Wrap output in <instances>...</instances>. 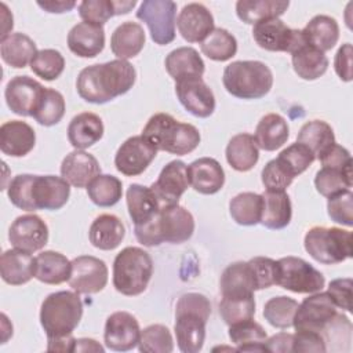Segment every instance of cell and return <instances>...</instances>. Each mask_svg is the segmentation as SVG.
<instances>
[{
  "label": "cell",
  "instance_id": "6da1fadb",
  "mask_svg": "<svg viewBox=\"0 0 353 353\" xmlns=\"http://www.w3.org/2000/svg\"><path fill=\"white\" fill-rule=\"evenodd\" d=\"M137 79L135 68L124 59L85 66L77 76L76 88L81 99L102 105L128 92Z\"/></svg>",
  "mask_w": 353,
  "mask_h": 353
},
{
  "label": "cell",
  "instance_id": "7a4b0ae2",
  "mask_svg": "<svg viewBox=\"0 0 353 353\" xmlns=\"http://www.w3.org/2000/svg\"><path fill=\"white\" fill-rule=\"evenodd\" d=\"M10 201L25 211L62 208L70 196V185L62 176L19 174L7 190Z\"/></svg>",
  "mask_w": 353,
  "mask_h": 353
},
{
  "label": "cell",
  "instance_id": "3957f363",
  "mask_svg": "<svg viewBox=\"0 0 353 353\" xmlns=\"http://www.w3.org/2000/svg\"><path fill=\"white\" fill-rule=\"evenodd\" d=\"M211 314L208 298L199 292H186L175 306V336L181 352L197 353L205 339V325Z\"/></svg>",
  "mask_w": 353,
  "mask_h": 353
},
{
  "label": "cell",
  "instance_id": "277c9868",
  "mask_svg": "<svg viewBox=\"0 0 353 353\" xmlns=\"http://www.w3.org/2000/svg\"><path fill=\"white\" fill-rule=\"evenodd\" d=\"M193 232V215L179 204L163 205L150 221L135 225L134 229L137 240L146 247H154L163 243L181 244L189 240Z\"/></svg>",
  "mask_w": 353,
  "mask_h": 353
},
{
  "label": "cell",
  "instance_id": "5b68a950",
  "mask_svg": "<svg viewBox=\"0 0 353 353\" xmlns=\"http://www.w3.org/2000/svg\"><path fill=\"white\" fill-rule=\"evenodd\" d=\"M142 135L157 149L183 156L200 143L199 130L189 123H181L168 113L153 114L142 130Z\"/></svg>",
  "mask_w": 353,
  "mask_h": 353
},
{
  "label": "cell",
  "instance_id": "8992f818",
  "mask_svg": "<svg viewBox=\"0 0 353 353\" xmlns=\"http://www.w3.org/2000/svg\"><path fill=\"white\" fill-rule=\"evenodd\" d=\"M226 91L240 99H259L273 85V74L261 61H234L229 63L222 76Z\"/></svg>",
  "mask_w": 353,
  "mask_h": 353
},
{
  "label": "cell",
  "instance_id": "52a82bcc",
  "mask_svg": "<svg viewBox=\"0 0 353 353\" xmlns=\"http://www.w3.org/2000/svg\"><path fill=\"white\" fill-rule=\"evenodd\" d=\"M83 316L79 292L58 291L44 298L40 309V324L47 338L72 335Z\"/></svg>",
  "mask_w": 353,
  "mask_h": 353
},
{
  "label": "cell",
  "instance_id": "ba28073f",
  "mask_svg": "<svg viewBox=\"0 0 353 353\" xmlns=\"http://www.w3.org/2000/svg\"><path fill=\"white\" fill-rule=\"evenodd\" d=\"M153 274V261L149 252L139 247H125L113 262V285L117 292L135 296L142 294Z\"/></svg>",
  "mask_w": 353,
  "mask_h": 353
},
{
  "label": "cell",
  "instance_id": "9c48e42d",
  "mask_svg": "<svg viewBox=\"0 0 353 353\" xmlns=\"http://www.w3.org/2000/svg\"><path fill=\"white\" fill-rule=\"evenodd\" d=\"M306 252L317 262L335 265L352 256V233L341 228L313 226L303 240Z\"/></svg>",
  "mask_w": 353,
  "mask_h": 353
},
{
  "label": "cell",
  "instance_id": "30bf717a",
  "mask_svg": "<svg viewBox=\"0 0 353 353\" xmlns=\"http://www.w3.org/2000/svg\"><path fill=\"white\" fill-rule=\"evenodd\" d=\"M324 276L299 256H284L276 261V285L296 294H313L323 290Z\"/></svg>",
  "mask_w": 353,
  "mask_h": 353
},
{
  "label": "cell",
  "instance_id": "8fae6325",
  "mask_svg": "<svg viewBox=\"0 0 353 353\" xmlns=\"http://www.w3.org/2000/svg\"><path fill=\"white\" fill-rule=\"evenodd\" d=\"M137 18L149 28L152 40L165 46L175 39L176 3L171 0H143L137 11Z\"/></svg>",
  "mask_w": 353,
  "mask_h": 353
},
{
  "label": "cell",
  "instance_id": "7c38bea8",
  "mask_svg": "<svg viewBox=\"0 0 353 353\" xmlns=\"http://www.w3.org/2000/svg\"><path fill=\"white\" fill-rule=\"evenodd\" d=\"M338 306L332 301L328 292H313V295L305 298L299 305L294 316L292 325L295 331L309 330L320 332L331 325L338 316Z\"/></svg>",
  "mask_w": 353,
  "mask_h": 353
},
{
  "label": "cell",
  "instance_id": "4fadbf2b",
  "mask_svg": "<svg viewBox=\"0 0 353 353\" xmlns=\"http://www.w3.org/2000/svg\"><path fill=\"white\" fill-rule=\"evenodd\" d=\"M252 37L255 43L268 51L295 52L306 40L301 29H291L279 18H270L261 21L252 28Z\"/></svg>",
  "mask_w": 353,
  "mask_h": 353
},
{
  "label": "cell",
  "instance_id": "5bb4252c",
  "mask_svg": "<svg viewBox=\"0 0 353 353\" xmlns=\"http://www.w3.org/2000/svg\"><path fill=\"white\" fill-rule=\"evenodd\" d=\"M157 149L143 137L134 135L125 139L117 149L114 165L125 176L141 175L154 160Z\"/></svg>",
  "mask_w": 353,
  "mask_h": 353
},
{
  "label": "cell",
  "instance_id": "9a60e30c",
  "mask_svg": "<svg viewBox=\"0 0 353 353\" xmlns=\"http://www.w3.org/2000/svg\"><path fill=\"white\" fill-rule=\"evenodd\" d=\"M69 285L79 294H97L106 287L108 266L92 255H80L72 261Z\"/></svg>",
  "mask_w": 353,
  "mask_h": 353
},
{
  "label": "cell",
  "instance_id": "2e32d148",
  "mask_svg": "<svg viewBox=\"0 0 353 353\" xmlns=\"http://www.w3.org/2000/svg\"><path fill=\"white\" fill-rule=\"evenodd\" d=\"M175 94L181 105L196 117H210L215 110L214 92L201 77L194 76L175 81Z\"/></svg>",
  "mask_w": 353,
  "mask_h": 353
},
{
  "label": "cell",
  "instance_id": "e0dca14e",
  "mask_svg": "<svg viewBox=\"0 0 353 353\" xmlns=\"http://www.w3.org/2000/svg\"><path fill=\"white\" fill-rule=\"evenodd\" d=\"M44 90L46 87L33 77L26 74L15 76L6 85L4 97L7 106L18 116H33Z\"/></svg>",
  "mask_w": 353,
  "mask_h": 353
},
{
  "label": "cell",
  "instance_id": "ac0fdd59",
  "mask_svg": "<svg viewBox=\"0 0 353 353\" xmlns=\"http://www.w3.org/2000/svg\"><path fill=\"white\" fill-rule=\"evenodd\" d=\"M8 240L14 248L36 252L48 243V226L36 214L21 215L11 223Z\"/></svg>",
  "mask_w": 353,
  "mask_h": 353
},
{
  "label": "cell",
  "instance_id": "d6986e66",
  "mask_svg": "<svg viewBox=\"0 0 353 353\" xmlns=\"http://www.w3.org/2000/svg\"><path fill=\"white\" fill-rule=\"evenodd\" d=\"M141 336L138 320L128 312H114L105 323L103 341L108 349L127 352L138 346Z\"/></svg>",
  "mask_w": 353,
  "mask_h": 353
},
{
  "label": "cell",
  "instance_id": "ffe728a7",
  "mask_svg": "<svg viewBox=\"0 0 353 353\" xmlns=\"http://www.w3.org/2000/svg\"><path fill=\"white\" fill-rule=\"evenodd\" d=\"M189 185L188 165L182 160H172L163 167L157 181L152 183L150 189L163 207L178 204Z\"/></svg>",
  "mask_w": 353,
  "mask_h": 353
},
{
  "label": "cell",
  "instance_id": "44dd1931",
  "mask_svg": "<svg viewBox=\"0 0 353 353\" xmlns=\"http://www.w3.org/2000/svg\"><path fill=\"white\" fill-rule=\"evenodd\" d=\"M176 26L186 41L201 43L214 29V17L205 6L189 3L179 11Z\"/></svg>",
  "mask_w": 353,
  "mask_h": 353
},
{
  "label": "cell",
  "instance_id": "7402d4cb",
  "mask_svg": "<svg viewBox=\"0 0 353 353\" xmlns=\"http://www.w3.org/2000/svg\"><path fill=\"white\" fill-rule=\"evenodd\" d=\"M101 174V165L98 160L84 152L73 150L62 160L61 175L74 188H87Z\"/></svg>",
  "mask_w": 353,
  "mask_h": 353
},
{
  "label": "cell",
  "instance_id": "603a6c76",
  "mask_svg": "<svg viewBox=\"0 0 353 353\" xmlns=\"http://www.w3.org/2000/svg\"><path fill=\"white\" fill-rule=\"evenodd\" d=\"M190 186L201 194H214L225 183V171L212 157H200L188 165Z\"/></svg>",
  "mask_w": 353,
  "mask_h": 353
},
{
  "label": "cell",
  "instance_id": "cb8c5ba5",
  "mask_svg": "<svg viewBox=\"0 0 353 353\" xmlns=\"http://www.w3.org/2000/svg\"><path fill=\"white\" fill-rule=\"evenodd\" d=\"M36 143L34 130L25 121L10 120L0 127V149L11 157L26 156Z\"/></svg>",
  "mask_w": 353,
  "mask_h": 353
},
{
  "label": "cell",
  "instance_id": "d4e9b609",
  "mask_svg": "<svg viewBox=\"0 0 353 353\" xmlns=\"http://www.w3.org/2000/svg\"><path fill=\"white\" fill-rule=\"evenodd\" d=\"M69 50L80 58H94L105 47L103 26L90 22L76 23L68 33Z\"/></svg>",
  "mask_w": 353,
  "mask_h": 353
},
{
  "label": "cell",
  "instance_id": "484cf974",
  "mask_svg": "<svg viewBox=\"0 0 353 353\" xmlns=\"http://www.w3.org/2000/svg\"><path fill=\"white\" fill-rule=\"evenodd\" d=\"M36 258L30 252L14 248L7 250L0 256L1 279L11 285H22L34 277Z\"/></svg>",
  "mask_w": 353,
  "mask_h": 353
},
{
  "label": "cell",
  "instance_id": "4316f807",
  "mask_svg": "<svg viewBox=\"0 0 353 353\" xmlns=\"http://www.w3.org/2000/svg\"><path fill=\"white\" fill-rule=\"evenodd\" d=\"M103 135L102 119L91 112L74 116L68 125V139L74 149L84 150L97 143Z\"/></svg>",
  "mask_w": 353,
  "mask_h": 353
},
{
  "label": "cell",
  "instance_id": "83f0119b",
  "mask_svg": "<svg viewBox=\"0 0 353 353\" xmlns=\"http://www.w3.org/2000/svg\"><path fill=\"white\" fill-rule=\"evenodd\" d=\"M292 205L284 190H265L262 193L261 222L265 228L279 230L291 222Z\"/></svg>",
  "mask_w": 353,
  "mask_h": 353
},
{
  "label": "cell",
  "instance_id": "f1b7e54d",
  "mask_svg": "<svg viewBox=\"0 0 353 353\" xmlns=\"http://www.w3.org/2000/svg\"><path fill=\"white\" fill-rule=\"evenodd\" d=\"M219 290L222 296H241L251 295L256 291V281L250 262H233L221 276Z\"/></svg>",
  "mask_w": 353,
  "mask_h": 353
},
{
  "label": "cell",
  "instance_id": "f546056e",
  "mask_svg": "<svg viewBox=\"0 0 353 353\" xmlns=\"http://www.w3.org/2000/svg\"><path fill=\"white\" fill-rule=\"evenodd\" d=\"M143 28L132 21L120 23L112 33L110 50L117 59H130L137 57L145 46Z\"/></svg>",
  "mask_w": 353,
  "mask_h": 353
},
{
  "label": "cell",
  "instance_id": "4dcf8cb0",
  "mask_svg": "<svg viewBox=\"0 0 353 353\" xmlns=\"http://www.w3.org/2000/svg\"><path fill=\"white\" fill-rule=\"evenodd\" d=\"M125 236V228L120 218L113 214L97 216L88 230L90 243L99 250L110 251L120 245Z\"/></svg>",
  "mask_w": 353,
  "mask_h": 353
},
{
  "label": "cell",
  "instance_id": "1f68e13d",
  "mask_svg": "<svg viewBox=\"0 0 353 353\" xmlns=\"http://www.w3.org/2000/svg\"><path fill=\"white\" fill-rule=\"evenodd\" d=\"M127 208L130 218L134 225H142L150 221L161 208L160 201L150 189V186H143L139 183H132L128 186L125 193Z\"/></svg>",
  "mask_w": 353,
  "mask_h": 353
},
{
  "label": "cell",
  "instance_id": "d6a6232c",
  "mask_svg": "<svg viewBox=\"0 0 353 353\" xmlns=\"http://www.w3.org/2000/svg\"><path fill=\"white\" fill-rule=\"evenodd\" d=\"M165 70L175 80L186 77H201L205 70L204 61L193 47H179L172 50L164 61Z\"/></svg>",
  "mask_w": 353,
  "mask_h": 353
},
{
  "label": "cell",
  "instance_id": "836d02e7",
  "mask_svg": "<svg viewBox=\"0 0 353 353\" xmlns=\"http://www.w3.org/2000/svg\"><path fill=\"white\" fill-rule=\"evenodd\" d=\"M290 137V127L287 120L277 114H265L256 124L254 139L256 146L266 152H273L281 148Z\"/></svg>",
  "mask_w": 353,
  "mask_h": 353
},
{
  "label": "cell",
  "instance_id": "e575fe53",
  "mask_svg": "<svg viewBox=\"0 0 353 353\" xmlns=\"http://www.w3.org/2000/svg\"><path fill=\"white\" fill-rule=\"evenodd\" d=\"M72 272V261L63 254L48 250L36 256L34 277L44 283L57 285L69 280Z\"/></svg>",
  "mask_w": 353,
  "mask_h": 353
},
{
  "label": "cell",
  "instance_id": "d590c367",
  "mask_svg": "<svg viewBox=\"0 0 353 353\" xmlns=\"http://www.w3.org/2000/svg\"><path fill=\"white\" fill-rule=\"evenodd\" d=\"M135 4V0H84L79 4V15L84 22L103 26L112 17L128 14Z\"/></svg>",
  "mask_w": 353,
  "mask_h": 353
},
{
  "label": "cell",
  "instance_id": "8d00e7d4",
  "mask_svg": "<svg viewBox=\"0 0 353 353\" xmlns=\"http://www.w3.org/2000/svg\"><path fill=\"white\" fill-rule=\"evenodd\" d=\"M226 160L229 165L240 172L250 171L255 167L259 159V148L254 139V135L241 132L229 141L226 150Z\"/></svg>",
  "mask_w": 353,
  "mask_h": 353
},
{
  "label": "cell",
  "instance_id": "74e56055",
  "mask_svg": "<svg viewBox=\"0 0 353 353\" xmlns=\"http://www.w3.org/2000/svg\"><path fill=\"white\" fill-rule=\"evenodd\" d=\"M301 30L306 43L323 52L330 51L339 39L338 22L323 14L313 17Z\"/></svg>",
  "mask_w": 353,
  "mask_h": 353
},
{
  "label": "cell",
  "instance_id": "f35d334b",
  "mask_svg": "<svg viewBox=\"0 0 353 353\" xmlns=\"http://www.w3.org/2000/svg\"><path fill=\"white\" fill-rule=\"evenodd\" d=\"M36 54V43L25 33H11L0 41V55L3 61L11 68H25L32 62Z\"/></svg>",
  "mask_w": 353,
  "mask_h": 353
},
{
  "label": "cell",
  "instance_id": "ab89813d",
  "mask_svg": "<svg viewBox=\"0 0 353 353\" xmlns=\"http://www.w3.org/2000/svg\"><path fill=\"white\" fill-rule=\"evenodd\" d=\"M290 6L285 0H239L236 3V14L245 23H258L265 19L279 18Z\"/></svg>",
  "mask_w": 353,
  "mask_h": 353
},
{
  "label": "cell",
  "instance_id": "60d3db41",
  "mask_svg": "<svg viewBox=\"0 0 353 353\" xmlns=\"http://www.w3.org/2000/svg\"><path fill=\"white\" fill-rule=\"evenodd\" d=\"M295 73L303 80H316L327 72L328 58L325 54L310 44H303L291 54Z\"/></svg>",
  "mask_w": 353,
  "mask_h": 353
},
{
  "label": "cell",
  "instance_id": "b9f144b4",
  "mask_svg": "<svg viewBox=\"0 0 353 353\" xmlns=\"http://www.w3.org/2000/svg\"><path fill=\"white\" fill-rule=\"evenodd\" d=\"M229 338L237 345V352H266V331L252 319L229 327Z\"/></svg>",
  "mask_w": 353,
  "mask_h": 353
},
{
  "label": "cell",
  "instance_id": "7bdbcfd3",
  "mask_svg": "<svg viewBox=\"0 0 353 353\" xmlns=\"http://www.w3.org/2000/svg\"><path fill=\"white\" fill-rule=\"evenodd\" d=\"M229 211L233 221L239 225H258L262 215V194L254 192L239 193L230 200Z\"/></svg>",
  "mask_w": 353,
  "mask_h": 353
},
{
  "label": "cell",
  "instance_id": "ee69618b",
  "mask_svg": "<svg viewBox=\"0 0 353 353\" xmlns=\"http://www.w3.org/2000/svg\"><path fill=\"white\" fill-rule=\"evenodd\" d=\"M296 142L307 146L317 159L328 146L335 143L334 130L324 120H310L301 127Z\"/></svg>",
  "mask_w": 353,
  "mask_h": 353
},
{
  "label": "cell",
  "instance_id": "f6af8a7d",
  "mask_svg": "<svg viewBox=\"0 0 353 353\" xmlns=\"http://www.w3.org/2000/svg\"><path fill=\"white\" fill-rule=\"evenodd\" d=\"M201 52L218 62L230 59L237 52V40L223 28H214L212 32L200 43Z\"/></svg>",
  "mask_w": 353,
  "mask_h": 353
},
{
  "label": "cell",
  "instance_id": "bcb514c9",
  "mask_svg": "<svg viewBox=\"0 0 353 353\" xmlns=\"http://www.w3.org/2000/svg\"><path fill=\"white\" fill-rule=\"evenodd\" d=\"M87 194L98 207H112L119 203L123 194L121 181L109 174H99L88 186Z\"/></svg>",
  "mask_w": 353,
  "mask_h": 353
},
{
  "label": "cell",
  "instance_id": "7dc6e473",
  "mask_svg": "<svg viewBox=\"0 0 353 353\" xmlns=\"http://www.w3.org/2000/svg\"><path fill=\"white\" fill-rule=\"evenodd\" d=\"M352 185V170L321 167L314 176V186L317 192L327 199L341 192L350 190Z\"/></svg>",
  "mask_w": 353,
  "mask_h": 353
},
{
  "label": "cell",
  "instance_id": "c3c4849f",
  "mask_svg": "<svg viewBox=\"0 0 353 353\" xmlns=\"http://www.w3.org/2000/svg\"><path fill=\"white\" fill-rule=\"evenodd\" d=\"M219 314L229 327L245 320H251L255 314L254 294L241 296H222L219 302Z\"/></svg>",
  "mask_w": 353,
  "mask_h": 353
},
{
  "label": "cell",
  "instance_id": "681fc988",
  "mask_svg": "<svg viewBox=\"0 0 353 353\" xmlns=\"http://www.w3.org/2000/svg\"><path fill=\"white\" fill-rule=\"evenodd\" d=\"M65 114V99L63 95L54 90V88H47L43 92V97L39 102V106L36 108L33 113V119L44 125V127H51L58 124Z\"/></svg>",
  "mask_w": 353,
  "mask_h": 353
},
{
  "label": "cell",
  "instance_id": "f907efd6",
  "mask_svg": "<svg viewBox=\"0 0 353 353\" xmlns=\"http://www.w3.org/2000/svg\"><path fill=\"white\" fill-rule=\"evenodd\" d=\"M298 305L299 303L290 296L279 295L270 298L263 306V317L276 328H290L292 325Z\"/></svg>",
  "mask_w": 353,
  "mask_h": 353
},
{
  "label": "cell",
  "instance_id": "816d5d0a",
  "mask_svg": "<svg viewBox=\"0 0 353 353\" xmlns=\"http://www.w3.org/2000/svg\"><path fill=\"white\" fill-rule=\"evenodd\" d=\"M139 352L143 353H171L174 341L170 330L163 324H152L141 331Z\"/></svg>",
  "mask_w": 353,
  "mask_h": 353
},
{
  "label": "cell",
  "instance_id": "f5cc1de1",
  "mask_svg": "<svg viewBox=\"0 0 353 353\" xmlns=\"http://www.w3.org/2000/svg\"><path fill=\"white\" fill-rule=\"evenodd\" d=\"M32 72L46 81L58 79L65 69L63 55L54 48H44L37 51L30 62Z\"/></svg>",
  "mask_w": 353,
  "mask_h": 353
},
{
  "label": "cell",
  "instance_id": "db71d44e",
  "mask_svg": "<svg viewBox=\"0 0 353 353\" xmlns=\"http://www.w3.org/2000/svg\"><path fill=\"white\" fill-rule=\"evenodd\" d=\"M277 159L291 171L294 176H296L306 171L309 165H312V163L316 160V156L307 146L295 142L283 149Z\"/></svg>",
  "mask_w": 353,
  "mask_h": 353
},
{
  "label": "cell",
  "instance_id": "11a10c76",
  "mask_svg": "<svg viewBox=\"0 0 353 353\" xmlns=\"http://www.w3.org/2000/svg\"><path fill=\"white\" fill-rule=\"evenodd\" d=\"M261 176L266 190H285L295 178L277 157L266 163Z\"/></svg>",
  "mask_w": 353,
  "mask_h": 353
},
{
  "label": "cell",
  "instance_id": "9f6ffc18",
  "mask_svg": "<svg viewBox=\"0 0 353 353\" xmlns=\"http://www.w3.org/2000/svg\"><path fill=\"white\" fill-rule=\"evenodd\" d=\"M327 210L330 218L343 226L350 228L353 225V193L352 190L341 192L328 197Z\"/></svg>",
  "mask_w": 353,
  "mask_h": 353
},
{
  "label": "cell",
  "instance_id": "6f0895ef",
  "mask_svg": "<svg viewBox=\"0 0 353 353\" xmlns=\"http://www.w3.org/2000/svg\"><path fill=\"white\" fill-rule=\"evenodd\" d=\"M248 262L255 276L256 290L269 288L276 284V261L268 256H254Z\"/></svg>",
  "mask_w": 353,
  "mask_h": 353
},
{
  "label": "cell",
  "instance_id": "680465c9",
  "mask_svg": "<svg viewBox=\"0 0 353 353\" xmlns=\"http://www.w3.org/2000/svg\"><path fill=\"white\" fill-rule=\"evenodd\" d=\"M292 352L324 353V352H327L325 339L320 332L309 331V330H299L294 334Z\"/></svg>",
  "mask_w": 353,
  "mask_h": 353
},
{
  "label": "cell",
  "instance_id": "91938a15",
  "mask_svg": "<svg viewBox=\"0 0 353 353\" xmlns=\"http://www.w3.org/2000/svg\"><path fill=\"white\" fill-rule=\"evenodd\" d=\"M323 167H331L338 170H352V156L350 152L338 145L336 142L328 146L319 157Z\"/></svg>",
  "mask_w": 353,
  "mask_h": 353
},
{
  "label": "cell",
  "instance_id": "94428289",
  "mask_svg": "<svg viewBox=\"0 0 353 353\" xmlns=\"http://www.w3.org/2000/svg\"><path fill=\"white\" fill-rule=\"evenodd\" d=\"M352 279H335L328 285V294L338 307L346 312H352Z\"/></svg>",
  "mask_w": 353,
  "mask_h": 353
},
{
  "label": "cell",
  "instance_id": "6125c7cd",
  "mask_svg": "<svg viewBox=\"0 0 353 353\" xmlns=\"http://www.w3.org/2000/svg\"><path fill=\"white\" fill-rule=\"evenodd\" d=\"M352 55H353V50H352V44L350 43H345L339 47V50L335 54L334 58V69L336 72V74L339 76L341 80L343 81H350L352 80Z\"/></svg>",
  "mask_w": 353,
  "mask_h": 353
},
{
  "label": "cell",
  "instance_id": "be15d7a7",
  "mask_svg": "<svg viewBox=\"0 0 353 353\" xmlns=\"http://www.w3.org/2000/svg\"><path fill=\"white\" fill-rule=\"evenodd\" d=\"M292 341H294V334L279 332L270 338H266L265 347H266V352L290 353L292 352Z\"/></svg>",
  "mask_w": 353,
  "mask_h": 353
},
{
  "label": "cell",
  "instance_id": "e7e4bbea",
  "mask_svg": "<svg viewBox=\"0 0 353 353\" xmlns=\"http://www.w3.org/2000/svg\"><path fill=\"white\" fill-rule=\"evenodd\" d=\"M76 339L73 335L59 336V338H48L47 350L48 352H74Z\"/></svg>",
  "mask_w": 353,
  "mask_h": 353
},
{
  "label": "cell",
  "instance_id": "03108f58",
  "mask_svg": "<svg viewBox=\"0 0 353 353\" xmlns=\"http://www.w3.org/2000/svg\"><path fill=\"white\" fill-rule=\"evenodd\" d=\"M37 6L47 12L51 14H62L68 12L76 7V1H65V0H51V1H37Z\"/></svg>",
  "mask_w": 353,
  "mask_h": 353
},
{
  "label": "cell",
  "instance_id": "003e7915",
  "mask_svg": "<svg viewBox=\"0 0 353 353\" xmlns=\"http://www.w3.org/2000/svg\"><path fill=\"white\" fill-rule=\"evenodd\" d=\"M74 352H103V347L91 338H79L76 339Z\"/></svg>",
  "mask_w": 353,
  "mask_h": 353
}]
</instances>
